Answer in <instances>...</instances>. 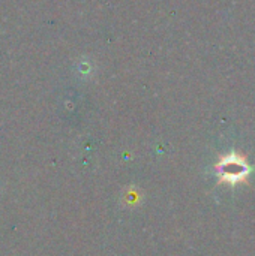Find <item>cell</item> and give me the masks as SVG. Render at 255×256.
I'll return each mask as SVG.
<instances>
[{"label": "cell", "mask_w": 255, "mask_h": 256, "mask_svg": "<svg viewBox=\"0 0 255 256\" xmlns=\"http://www.w3.org/2000/svg\"><path fill=\"white\" fill-rule=\"evenodd\" d=\"M216 171L221 178V183L237 184V183H243L246 180L251 168L242 154L231 153L218 162Z\"/></svg>", "instance_id": "1"}]
</instances>
